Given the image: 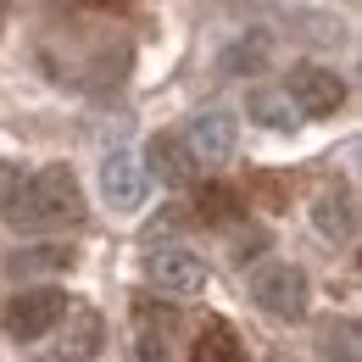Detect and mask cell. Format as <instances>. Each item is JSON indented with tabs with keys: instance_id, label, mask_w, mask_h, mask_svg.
<instances>
[{
	"instance_id": "obj_1",
	"label": "cell",
	"mask_w": 362,
	"mask_h": 362,
	"mask_svg": "<svg viewBox=\"0 0 362 362\" xmlns=\"http://www.w3.org/2000/svg\"><path fill=\"white\" fill-rule=\"evenodd\" d=\"M11 218L28 228H56L84 218V184L73 168H40L34 179H23L11 189Z\"/></svg>"
},
{
	"instance_id": "obj_2",
	"label": "cell",
	"mask_w": 362,
	"mask_h": 362,
	"mask_svg": "<svg viewBox=\"0 0 362 362\" xmlns=\"http://www.w3.org/2000/svg\"><path fill=\"white\" fill-rule=\"evenodd\" d=\"M251 296H257V307L268 317H284V323L307 317V307H313V284H307V273L296 262H268L251 279Z\"/></svg>"
},
{
	"instance_id": "obj_3",
	"label": "cell",
	"mask_w": 362,
	"mask_h": 362,
	"mask_svg": "<svg viewBox=\"0 0 362 362\" xmlns=\"http://www.w3.org/2000/svg\"><path fill=\"white\" fill-rule=\"evenodd\" d=\"M284 95H290V106L301 117H334L346 106V78L334 67H323V62H296L290 78H284Z\"/></svg>"
},
{
	"instance_id": "obj_4",
	"label": "cell",
	"mask_w": 362,
	"mask_h": 362,
	"mask_svg": "<svg viewBox=\"0 0 362 362\" xmlns=\"http://www.w3.org/2000/svg\"><path fill=\"white\" fill-rule=\"evenodd\" d=\"M67 317V296L56 290V284H40V290H23V296H11V307H6V334L11 340H45L50 329Z\"/></svg>"
},
{
	"instance_id": "obj_5",
	"label": "cell",
	"mask_w": 362,
	"mask_h": 362,
	"mask_svg": "<svg viewBox=\"0 0 362 362\" xmlns=\"http://www.w3.org/2000/svg\"><path fill=\"white\" fill-rule=\"evenodd\" d=\"M145 273H151V284L168 290V296H201V290H206V262H201L195 251H184V245H156V251L145 257Z\"/></svg>"
},
{
	"instance_id": "obj_6",
	"label": "cell",
	"mask_w": 362,
	"mask_h": 362,
	"mask_svg": "<svg viewBox=\"0 0 362 362\" xmlns=\"http://www.w3.org/2000/svg\"><path fill=\"white\" fill-rule=\"evenodd\" d=\"M184 151H189V162L201 168H218L234 156V145H240V123L228 117V112H201V117H189V129H184Z\"/></svg>"
},
{
	"instance_id": "obj_7",
	"label": "cell",
	"mask_w": 362,
	"mask_h": 362,
	"mask_svg": "<svg viewBox=\"0 0 362 362\" xmlns=\"http://www.w3.org/2000/svg\"><path fill=\"white\" fill-rule=\"evenodd\" d=\"M56 334V346H50V362H90L100 351V340H106V323L95 307H67V317L50 329Z\"/></svg>"
},
{
	"instance_id": "obj_8",
	"label": "cell",
	"mask_w": 362,
	"mask_h": 362,
	"mask_svg": "<svg viewBox=\"0 0 362 362\" xmlns=\"http://www.w3.org/2000/svg\"><path fill=\"white\" fill-rule=\"evenodd\" d=\"M145 168H139L134 151H112L106 162H100V195H106V206L112 212H139L145 206Z\"/></svg>"
},
{
	"instance_id": "obj_9",
	"label": "cell",
	"mask_w": 362,
	"mask_h": 362,
	"mask_svg": "<svg viewBox=\"0 0 362 362\" xmlns=\"http://www.w3.org/2000/svg\"><path fill=\"white\" fill-rule=\"evenodd\" d=\"M313 223H317L323 240L351 245V240H357V195H351L346 184H329V189L313 201Z\"/></svg>"
},
{
	"instance_id": "obj_10",
	"label": "cell",
	"mask_w": 362,
	"mask_h": 362,
	"mask_svg": "<svg viewBox=\"0 0 362 362\" xmlns=\"http://www.w3.org/2000/svg\"><path fill=\"white\" fill-rule=\"evenodd\" d=\"M139 168H145V179L156 173V179L173 184V189L195 179V162H189V151H184V139H179V134H156L151 145H145V162H139Z\"/></svg>"
},
{
	"instance_id": "obj_11",
	"label": "cell",
	"mask_w": 362,
	"mask_h": 362,
	"mask_svg": "<svg viewBox=\"0 0 362 362\" xmlns=\"http://www.w3.org/2000/svg\"><path fill=\"white\" fill-rule=\"evenodd\" d=\"M240 212H245V201H240V189H234V184L206 179L201 189H195V218H201V223H234Z\"/></svg>"
},
{
	"instance_id": "obj_12",
	"label": "cell",
	"mask_w": 362,
	"mask_h": 362,
	"mask_svg": "<svg viewBox=\"0 0 362 362\" xmlns=\"http://www.w3.org/2000/svg\"><path fill=\"white\" fill-rule=\"evenodd\" d=\"M189 362H245V346H240V334H234L228 323H206V329L195 334Z\"/></svg>"
},
{
	"instance_id": "obj_13",
	"label": "cell",
	"mask_w": 362,
	"mask_h": 362,
	"mask_svg": "<svg viewBox=\"0 0 362 362\" xmlns=\"http://www.w3.org/2000/svg\"><path fill=\"white\" fill-rule=\"evenodd\" d=\"M245 112H251L262 129H296V123H301V112L290 106V95H284V90H251Z\"/></svg>"
},
{
	"instance_id": "obj_14",
	"label": "cell",
	"mask_w": 362,
	"mask_h": 362,
	"mask_svg": "<svg viewBox=\"0 0 362 362\" xmlns=\"http://www.w3.org/2000/svg\"><path fill=\"white\" fill-rule=\"evenodd\" d=\"M11 268L17 273H56V268H73V251L67 245H23L11 257Z\"/></svg>"
},
{
	"instance_id": "obj_15",
	"label": "cell",
	"mask_w": 362,
	"mask_h": 362,
	"mask_svg": "<svg viewBox=\"0 0 362 362\" xmlns=\"http://www.w3.org/2000/svg\"><path fill=\"white\" fill-rule=\"evenodd\" d=\"M268 62V34H251V40H240V45L223 50V73H240V67H262Z\"/></svg>"
},
{
	"instance_id": "obj_16",
	"label": "cell",
	"mask_w": 362,
	"mask_h": 362,
	"mask_svg": "<svg viewBox=\"0 0 362 362\" xmlns=\"http://www.w3.org/2000/svg\"><path fill=\"white\" fill-rule=\"evenodd\" d=\"M134 362H168L162 340H156V334H139V340H134Z\"/></svg>"
},
{
	"instance_id": "obj_17",
	"label": "cell",
	"mask_w": 362,
	"mask_h": 362,
	"mask_svg": "<svg viewBox=\"0 0 362 362\" xmlns=\"http://www.w3.org/2000/svg\"><path fill=\"white\" fill-rule=\"evenodd\" d=\"M251 257H262V234H257V228L234 240V262H251Z\"/></svg>"
}]
</instances>
